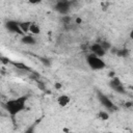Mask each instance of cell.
<instances>
[{"instance_id":"6da1fadb","label":"cell","mask_w":133,"mask_h":133,"mask_svg":"<svg viewBox=\"0 0 133 133\" xmlns=\"http://www.w3.org/2000/svg\"><path fill=\"white\" fill-rule=\"evenodd\" d=\"M27 99H28L27 96H22V97L16 98V99L8 100L3 104V107L8 112L9 115L15 116V115L19 114L20 112H22L26 108Z\"/></svg>"},{"instance_id":"4fadbf2b","label":"cell","mask_w":133,"mask_h":133,"mask_svg":"<svg viewBox=\"0 0 133 133\" xmlns=\"http://www.w3.org/2000/svg\"><path fill=\"white\" fill-rule=\"evenodd\" d=\"M38 59H39V61L42 62V64H43L44 66H46V68H49V66H51V64H52L51 59H50V58H48V57L41 56Z\"/></svg>"},{"instance_id":"d6986e66","label":"cell","mask_w":133,"mask_h":133,"mask_svg":"<svg viewBox=\"0 0 133 133\" xmlns=\"http://www.w3.org/2000/svg\"><path fill=\"white\" fill-rule=\"evenodd\" d=\"M37 86H38V88L42 89V90H45V89H46V86H45V83H44V82H41V81H39V82L37 83Z\"/></svg>"},{"instance_id":"8fae6325","label":"cell","mask_w":133,"mask_h":133,"mask_svg":"<svg viewBox=\"0 0 133 133\" xmlns=\"http://www.w3.org/2000/svg\"><path fill=\"white\" fill-rule=\"evenodd\" d=\"M30 21H23V22H19V27L21 29V31L26 34L29 32V26H30Z\"/></svg>"},{"instance_id":"9c48e42d","label":"cell","mask_w":133,"mask_h":133,"mask_svg":"<svg viewBox=\"0 0 133 133\" xmlns=\"http://www.w3.org/2000/svg\"><path fill=\"white\" fill-rule=\"evenodd\" d=\"M71 103V97L68 96V95H60L58 98H57V104L60 106V107H66L69 104Z\"/></svg>"},{"instance_id":"ffe728a7","label":"cell","mask_w":133,"mask_h":133,"mask_svg":"<svg viewBox=\"0 0 133 133\" xmlns=\"http://www.w3.org/2000/svg\"><path fill=\"white\" fill-rule=\"evenodd\" d=\"M54 87H55V89H60L62 87V84L60 82H55L54 83Z\"/></svg>"},{"instance_id":"8992f818","label":"cell","mask_w":133,"mask_h":133,"mask_svg":"<svg viewBox=\"0 0 133 133\" xmlns=\"http://www.w3.org/2000/svg\"><path fill=\"white\" fill-rule=\"evenodd\" d=\"M4 27L6 28L7 31H9L11 33H17V34H21V35L24 34L21 31L20 27H19V22L15 21V20H7V21H5Z\"/></svg>"},{"instance_id":"30bf717a","label":"cell","mask_w":133,"mask_h":133,"mask_svg":"<svg viewBox=\"0 0 133 133\" xmlns=\"http://www.w3.org/2000/svg\"><path fill=\"white\" fill-rule=\"evenodd\" d=\"M29 33L32 35H38L41 33V27L37 23L35 22H31L30 26H29Z\"/></svg>"},{"instance_id":"277c9868","label":"cell","mask_w":133,"mask_h":133,"mask_svg":"<svg viewBox=\"0 0 133 133\" xmlns=\"http://www.w3.org/2000/svg\"><path fill=\"white\" fill-rule=\"evenodd\" d=\"M97 97H98V100L100 101V103L102 104V106L105 107L108 111L113 112V111H115V110L118 109V108L116 107V105L109 99V97H107V96H106L105 94H103L102 91L98 90V91H97Z\"/></svg>"},{"instance_id":"9a60e30c","label":"cell","mask_w":133,"mask_h":133,"mask_svg":"<svg viewBox=\"0 0 133 133\" xmlns=\"http://www.w3.org/2000/svg\"><path fill=\"white\" fill-rule=\"evenodd\" d=\"M12 64L17 68V69H19V70H22V71H31V69L30 68H28L25 63H23V62H12Z\"/></svg>"},{"instance_id":"5b68a950","label":"cell","mask_w":133,"mask_h":133,"mask_svg":"<svg viewBox=\"0 0 133 133\" xmlns=\"http://www.w3.org/2000/svg\"><path fill=\"white\" fill-rule=\"evenodd\" d=\"M109 86H110V88H111L113 91H115L116 94H119V95H125V94H126L125 85L123 84L122 80H121L118 77H116V76H114V77H112V78L110 79V81H109Z\"/></svg>"},{"instance_id":"5bb4252c","label":"cell","mask_w":133,"mask_h":133,"mask_svg":"<svg viewBox=\"0 0 133 133\" xmlns=\"http://www.w3.org/2000/svg\"><path fill=\"white\" fill-rule=\"evenodd\" d=\"M97 115H98V117H99L100 119H102V121H108V119H109V113H108V111H106V110H101V111H99Z\"/></svg>"},{"instance_id":"7402d4cb","label":"cell","mask_w":133,"mask_h":133,"mask_svg":"<svg viewBox=\"0 0 133 133\" xmlns=\"http://www.w3.org/2000/svg\"><path fill=\"white\" fill-rule=\"evenodd\" d=\"M125 107H127V108H131V107H132V102L129 101V102L125 103Z\"/></svg>"},{"instance_id":"ac0fdd59","label":"cell","mask_w":133,"mask_h":133,"mask_svg":"<svg viewBox=\"0 0 133 133\" xmlns=\"http://www.w3.org/2000/svg\"><path fill=\"white\" fill-rule=\"evenodd\" d=\"M42 1H43V0H28V3H29V4H33V5H35V4H39Z\"/></svg>"},{"instance_id":"7c38bea8","label":"cell","mask_w":133,"mask_h":133,"mask_svg":"<svg viewBox=\"0 0 133 133\" xmlns=\"http://www.w3.org/2000/svg\"><path fill=\"white\" fill-rule=\"evenodd\" d=\"M115 54H116L117 56H119V57H123V58H127V57L130 55V51H129L127 48H124V49L117 50Z\"/></svg>"},{"instance_id":"52a82bcc","label":"cell","mask_w":133,"mask_h":133,"mask_svg":"<svg viewBox=\"0 0 133 133\" xmlns=\"http://www.w3.org/2000/svg\"><path fill=\"white\" fill-rule=\"evenodd\" d=\"M89 50H90V53H92V54H95V55H97L101 58L106 55V51L102 48V46L100 45L99 42H96V43L91 44L90 47H89Z\"/></svg>"},{"instance_id":"cb8c5ba5","label":"cell","mask_w":133,"mask_h":133,"mask_svg":"<svg viewBox=\"0 0 133 133\" xmlns=\"http://www.w3.org/2000/svg\"><path fill=\"white\" fill-rule=\"evenodd\" d=\"M0 115H1V110H0Z\"/></svg>"},{"instance_id":"3957f363","label":"cell","mask_w":133,"mask_h":133,"mask_svg":"<svg viewBox=\"0 0 133 133\" xmlns=\"http://www.w3.org/2000/svg\"><path fill=\"white\" fill-rule=\"evenodd\" d=\"M72 7H73V0H57L53 6L54 10L62 16L69 15Z\"/></svg>"},{"instance_id":"e0dca14e","label":"cell","mask_w":133,"mask_h":133,"mask_svg":"<svg viewBox=\"0 0 133 133\" xmlns=\"http://www.w3.org/2000/svg\"><path fill=\"white\" fill-rule=\"evenodd\" d=\"M72 22V18L69 15H64L63 17H61V23L62 25H69Z\"/></svg>"},{"instance_id":"7a4b0ae2","label":"cell","mask_w":133,"mask_h":133,"mask_svg":"<svg viewBox=\"0 0 133 133\" xmlns=\"http://www.w3.org/2000/svg\"><path fill=\"white\" fill-rule=\"evenodd\" d=\"M86 63L94 71H100V70L105 69V66H106L105 61L101 57H99L92 53H89L86 55Z\"/></svg>"},{"instance_id":"2e32d148","label":"cell","mask_w":133,"mask_h":133,"mask_svg":"<svg viewBox=\"0 0 133 133\" xmlns=\"http://www.w3.org/2000/svg\"><path fill=\"white\" fill-rule=\"evenodd\" d=\"M99 43H100V45L102 46V48H103L106 52H107L108 50H110V49H111V47H112L111 43H110V42H108V41H100Z\"/></svg>"},{"instance_id":"603a6c76","label":"cell","mask_w":133,"mask_h":133,"mask_svg":"<svg viewBox=\"0 0 133 133\" xmlns=\"http://www.w3.org/2000/svg\"><path fill=\"white\" fill-rule=\"evenodd\" d=\"M108 76L112 78V77H114V73H113V72H111V73H109V75H108Z\"/></svg>"},{"instance_id":"ba28073f","label":"cell","mask_w":133,"mask_h":133,"mask_svg":"<svg viewBox=\"0 0 133 133\" xmlns=\"http://www.w3.org/2000/svg\"><path fill=\"white\" fill-rule=\"evenodd\" d=\"M21 43L23 45H27V46H33L36 44V38H35V35H32V34H23L22 37H21Z\"/></svg>"},{"instance_id":"44dd1931","label":"cell","mask_w":133,"mask_h":133,"mask_svg":"<svg viewBox=\"0 0 133 133\" xmlns=\"http://www.w3.org/2000/svg\"><path fill=\"white\" fill-rule=\"evenodd\" d=\"M75 23H76L77 25H80V24L82 23V20H81V18H76V19H75Z\"/></svg>"}]
</instances>
